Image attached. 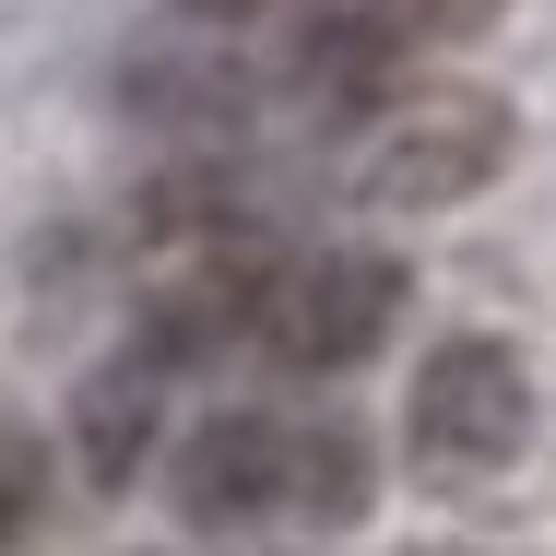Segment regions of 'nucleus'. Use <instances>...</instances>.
I'll use <instances>...</instances> for the list:
<instances>
[{"instance_id":"1","label":"nucleus","mask_w":556,"mask_h":556,"mask_svg":"<svg viewBox=\"0 0 556 556\" xmlns=\"http://www.w3.org/2000/svg\"><path fill=\"white\" fill-rule=\"evenodd\" d=\"M367 439L355 427H320V415H261L237 403L214 427L166 450V497L190 533H332L367 509Z\"/></svg>"},{"instance_id":"2","label":"nucleus","mask_w":556,"mask_h":556,"mask_svg":"<svg viewBox=\"0 0 556 556\" xmlns=\"http://www.w3.org/2000/svg\"><path fill=\"white\" fill-rule=\"evenodd\" d=\"M214 296H225V355H261L285 379H332V367L391 343L403 261H379V249H237Z\"/></svg>"},{"instance_id":"3","label":"nucleus","mask_w":556,"mask_h":556,"mask_svg":"<svg viewBox=\"0 0 556 556\" xmlns=\"http://www.w3.org/2000/svg\"><path fill=\"white\" fill-rule=\"evenodd\" d=\"M509 166V108L485 84H391L379 108L343 118V190L391 202V214H439V202H473L485 178Z\"/></svg>"},{"instance_id":"4","label":"nucleus","mask_w":556,"mask_h":556,"mask_svg":"<svg viewBox=\"0 0 556 556\" xmlns=\"http://www.w3.org/2000/svg\"><path fill=\"white\" fill-rule=\"evenodd\" d=\"M403 439H415V473L439 485H485L509 473L521 439H533V379L497 332H450L427 367H415V403H403Z\"/></svg>"},{"instance_id":"5","label":"nucleus","mask_w":556,"mask_h":556,"mask_svg":"<svg viewBox=\"0 0 556 556\" xmlns=\"http://www.w3.org/2000/svg\"><path fill=\"white\" fill-rule=\"evenodd\" d=\"M154 415H166V367H154V355L130 343V355H118L108 379H96L84 427H72V462H84V473H96V485L118 497V485H130V473L154 462Z\"/></svg>"},{"instance_id":"6","label":"nucleus","mask_w":556,"mask_h":556,"mask_svg":"<svg viewBox=\"0 0 556 556\" xmlns=\"http://www.w3.org/2000/svg\"><path fill=\"white\" fill-rule=\"evenodd\" d=\"M355 12H367L391 48H450V36H485L509 0H355Z\"/></svg>"},{"instance_id":"7","label":"nucleus","mask_w":556,"mask_h":556,"mask_svg":"<svg viewBox=\"0 0 556 556\" xmlns=\"http://www.w3.org/2000/svg\"><path fill=\"white\" fill-rule=\"evenodd\" d=\"M36 521H48V439H36V427H12V415H0V556L24 545V533H36Z\"/></svg>"},{"instance_id":"8","label":"nucleus","mask_w":556,"mask_h":556,"mask_svg":"<svg viewBox=\"0 0 556 556\" xmlns=\"http://www.w3.org/2000/svg\"><path fill=\"white\" fill-rule=\"evenodd\" d=\"M202 24H261V12H296V0H190Z\"/></svg>"},{"instance_id":"9","label":"nucleus","mask_w":556,"mask_h":556,"mask_svg":"<svg viewBox=\"0 0 556 556\" xmlns=\"http://www.w3.org/2000/svg\"><path fill=\"white\" fill-rule=\"evenodd\" d=\"M415 556H485V545H415Z\"/></svg>"}]
</instances>
